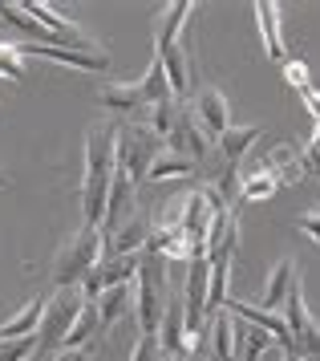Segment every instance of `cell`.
Returning a JSON list of instances; mask_svg holds the SVG:
<instances>
[{
	"instance_id": "cell-9",
	"label": "cell",
	"mask_w": 320,
	"mask_h": 361,
	"mask_svg": "<svg viewBox=\"0 0 320 361\" xmlns=\"http://www.w3.org/2000/svg\"><path fill=\"white\" fill-rule=\"evenodd\" d=\"M187 106H191L195 122H199L211 138H219V134L231 126V102H227V94L219 90V85H203V90H195Z\"/></svg>"
},
{
	"instance_id": "cell-12",
	"label": "cell",
	"mask_w": 320,
	"mask_h": 361,
	"mask_svg": "<svg viewBox=\"0 0 320 361\" xmlns=\"http://www.w3.org/2000/svg\"><path fill=\"white\" fill-rule=\"evenodd\" d=\"M97 309V329L106 333V329H113L122 317H130V309H134V284H118V288H106V293L94 300Z\"/></svg>"
},
{
	"instance_id": "cell-24",
	"label": "cell",
	"mask_w": 320,
	"mask_h": 361,
	"mask_svg": "<svg viewBox=\"0 0 320 361\" xmlns=\"http://www.w3.org/2000/svg\"><path fill=\"white\" fill-rule=\"evenodd\" d=\"M280 69H284V82H288L296 94H304L308 85H312V78H308V66L300 61V57H288V61H284Z\"/></svg>"
},
{
	"instance_id": "cell-7",
	"label": "cell",
	"mask_w": 320,
	"mask_h": 361,
	"mask_svg": "<svg viewBox=\"0 0 320 361\" xmlns=\"http://www.w3.org/2000/svg\"><path fill=\"white\" fill-rule=\"evenodd\" d=\"M154 57H159L162 73H166L171 98L175 102H191V94H195V61H191V53H187V45H183V41L162 45V49H154Z\"/></svg>"
},
{
	"instance_id": "cell-16",
	"label": "cell",
	"mask_w": 320,
	"mask_h": 361,
	"mask_svg": "<svg viewBox=\"0 0 320 361\" xmlns=\"http://www.w3.org/2000/svg\"><path fill=\"white\" fill-rule=\"evenodd\" d=\"M97 98H101V106H110L113 114H138V110H146L138 82H101Z\"/></svg>"
},
{
	"instance_id": "cell-21",
	"label": "cell",
	"mask_w": 320,
	"mask_h": 361,
	"mask_svg": "<svg viewBox=\"0 0 320 361\" xmlns=\"http://www.w3.org/2000/svg\"><path fill=\"white\" fill-rule=\"evenodd\" d=\"M187 102H175V98H166V102H159V106H150L146 110V126L159 134L162 142H166V134L175 130V122H178V110H183Z\"/></svg>"
},
{
	"instance_id": "cell-5",
	"label": "cell",
	"mask_w": 320,
	"mask_h": 361,
	"mask_svg": "<svg viewBox=\"0 0 320 361\" xmlns=\"http://www.w3.org/2000/svg\"><path fill=\"white\" fill-rule=\"evenodd\" d=\"M166 150H171V154H183V159H191L195 166L207 163V154L215 150V138H211L199 122H195L191 106H183V110H178L175 130L166 134Z\"/></svg>"
},
{
	"instance_id": "cell-26",
	"label": "cell",
	"mask_w": 320,
	"mask_h": 361,
	"mask_svg": "<svg viewBox=\"0 0 320 361\" xmlns=\"http://www.w3.org/2000/svg\"><path fill=\"white\" fill-rule=\"evenodd\" d=\"M296 228L304 231L312 244H320V207H312V212H300V215H296Z\"/></svg>"
},
{
	"instance_id": "cell-1",
	"label": "cell",
	"mask_w": 320,
	"mask_h": 361,
	"mask_svg": "<svg viewBox=\"0 0 320 361\" xmlns=\"http://www.w3.org/2000/svg\"><path fill=\"white\" fill-rule=\"evenodd\" d=\"M171 296V272L166 260L154 252H138V280H134V312H138V329L142 333H159L162 309Z\"/></svg>"
},
{
	"instance_id": "cell-29",
	"label": "cell",
	"mask_w": 320,
	"mask_h": 361,
	"mask_svg": "<svg viewBox=\"0 0 320 361\" xmlns=\"http://www.w3.org/2000/svg\"><path fill=\"white\" fill-rule=\"evenodd\" d=\"M90 353H94V349H57L49 361H90Z\"/></svg>"
},
{
	"instance_id": "cell-3",
	"label": "cell",
	"mask_w": 320,
	"mask_h": 361,
	"mask_svg": "<svg viewBox=\"0 0 320 361\" xmlns=\"http://www.w3.org/2000/svg\"><path fill=\"white\" fill-rule=\"evenodd\" d=\"M81 305H85V300H81L78 288H61V293L49 296L45 317H41V325H37V353H32V361H49L61 349L65 337H69V329H73V321H78Z\"/></svg>"
},
{
	"instance_id": "cell-10",
	"label": "cell",
	"mask_w": 320,
	"mask_h": 361,
	"mask_svg": "<svg viewBox=\"0 0 320 361\" xmlns=\"http://www.w3.org/2000/svg\"><path fill=\"white\" fill-rule=\"evenodd\" d=\"M256 25H259V41H264V53L272 66H284L292 53H288V41H284V4L276 0H256Z\"/></svg>"
},
{
	"instance_id": "cell-20",
	"label": "cell",
	"mask_w": 320,
	"mask_h": 361,
	"mask_svg": "<svg viewBox=\"0 0 320 361\" xmlns=\"http://www.w3.org/2000/svg\"><path fill=\"white\" fill-rule=\"evenodd\" d=\"M138 90H142V102H146V110H150V106H159V102H166V98H171V85H166V73H162L159 57H150V66H146V73L138 78Z\"/></svg>"
},
{
	"instance_id": "cell-2",
	"label": "cell",
	"mask_w": 320,
	"mask_h": 361,
	"mask_svg": "<svg viewBox=\"0 0 320 361\" xmlns=\"http://www.w3.org/2000/svg\"><path fill=\"white\" fill-rule=\"evenodd\" d=\"M97 260H101V228H85L81 224V231H73L53 256V288L57 293L61 288H78L81 280L94 272Z\"/></svg>"
},
{
	"instance_id": "cell-33",
	"label": "cell",
	"mask_w": 320,
	"mask_h": 361,
	"mask_svg": "<svg viewBox=\"0 0 320 361\" xmlns=\"http://www.w3.org/2000/svg\"><path fill=\"white\" fill-rule=\"evenodd\" d=\"M284 361H300V357H284Z\"/></svg>"
},
{
	"instance_id": "cell-11",
	"label": "cell",
	"mask_w": 320,
	"mask_h": 361,
	"mask_svg": "<svg viewBox=\"0 0 320 361\" xmlns=\"http://www.w3.org/2000/svg\"><path fill=\"white\" fill-rule=\"evenodd\" d=\"M300 276V264L292 260V256H280V260L272 264V272H268V280H264V296H259L256 305L264 312H280L284 309V296H288L292 280Z\"/></svg>"
},
{
	"instance_id": "cell-17",
	"label": "cell",
	"mask_w": 320,
	"mask_h": 361,
	"mask_svg": "<svg viewBox=\"0 0 320 361\" xmlns=\"http://www.w3.org/2000/svg\"><path fill=\"white\" fill-rule=\"evenodd\" d=\"M195 175H199V166L191 159L162 150L159 159L150 163V171H146V183H178V179H195Z\"/></svg>"
},
{
	"instance_id": "cell-13",
	"label": "cell",
	"mask_w": 320,
	"mask_h": 361,
	"mask_svg": "<svg viewBox=\"0 0 320 361\" xmlns=\"http://www.w3.org/2000/svg\"><path fill=\"white\" fill-rule=\"evenodd\" d=\"M259 134H264L259 126H227V130L215 138V159H223V163L240 166V163H243V154L256 147Z\"/></svg>"
},
{
	"instance_id": "cell-30",
	"label": "cell",
	"mask_w": 320,
	"mask_h": 361,
	"mask_svg": "<svg viewBox=\"0 0 320 361\" xmlns=\"http://www.w3.org/2000/svg\"><path fill=\"white\" fill-rule=\"evenodd\" d=\"M308 147H320V122H316V130H312V142Z\"/></svg>"
},
{
	"instance_id": "cell-28",
	"label": "cell",
	"mask_w": 320,
	"mask_h": 361,
	"mask_svg": "<svg viewBox=\"0 0 320 361\" xmlns=\"http://www.w3.org/2000/svg\"><path fill=\"white\" fill-rule=\"evenodd\" d=\"M300 102L308 106V114H312V118L320 122V90H316V85H308L304 94H300Z\"/></svg>"
},
{
	"instance_id": "cell-8",
	"label": "cell",
	"mask_w": 320,
	"mask_h": 361,
	"mask_svg": "<svg viewBox=\"0 0 320 361\" xmlns=\"http://www.w3.org/2000/svg\"><path fill=\"white\" fill-rule=\"evenodd\" d=\"M146 235H150V215L134 207L113 231H101V256H138L146 247Z\"/></svg>"
},
{
	"instance_id": "cell-18",
	"label": "cell",
	"mask_w": 320,
	"mask_h": 361,
	"mask_svg": "<svg viewBox=\"0 0 320 361\" xmlns=\"http://www.w3.org/2000/svg\"><path fill=\"white\" fill-rule=\"evenodd\" d=\"M97 333H101V329H97V309L94 305H81L78 321H73V329H69V337H65L61 349H94Z\"/></svg>"
},
{
	"instance_id": "cell-25",
	"label": "cell",
	"mask_w": 320,
	"mask_h": 361,
	"mask_svg": "<svg viewBox=\"0 0 320 361\" xmlns=\"http://www.w3.org/2000/svg\"><path fill=\"white\" fill-rule=\"evenodd\" d=\"M130 361H162L159 337H154V333H142V337H138V345H134V353H130Z\"/></svg>"
},
{
	"instance_id": "cell-23",
	"label": "cell",
	"mask_w": 320,
	"mask_h": 361,
	"mask_svg": "<svg viewBox=\"0 0 320 361\" xmlns=\"http://www.w3.org/2000/svg\"><path fill=\"white\" fill-rule=\"evenodd\" d=\"M0 78H8V82H25V61H20V53H16V45L8 41V45H0Z\"/></svg>"
},
{
	"instance_id": "cell-32",
	"label": "cell",
	"mask_w": 320,
	"mask_h": 361,
	"mask_svg": "<svg viewBox=\"0 0 320 361\" xmlns=\"http://www.w3.org/2000/svg\"><path fill=\"white\" fill-rule=\"evenodd\" d=\"M0 45H8V33H4V29H0Z\"/></svg>"
},
{
	"instance_id": "cell-6",
	"label": "cell",
	"mask_w": 320,
	"mask_h": 361,
	"mask_svg": "<svg viewBox=\"0 0 320 361\" xmlns=\"http://www.w3.org/2000/svg\"><path fill=\"white\" fill-rule=\"evenodd\" d=\"M20 57H45V61H57V66H73L85 69V73H106L110 69V53L106 49H65V45H29V41H13Z\"/></svg>"
},
{
	"instance_id": "cell-4",
	"label": "cell",
	"mask_w": 320,
	"mask_h": 361,
	"mask_svg": "<svg viewBox=\"0 0 320 361\" xmlns=\"http://www.w3.org/2000/svg\"><path fill=\"white\" fill-rule=\"evenodd\" d=\"M162 150H166V142H162L146 122H118V171H122L134 187L146 179L150 163L159 159Z\"/></svg>"
},
{
	"instance_id": "cell-31",
	"label": "cell",
	"mask_w": 320,
	"mask_h": 361,
	"mask_svg": "<svg viewBox=\"0 0 320 361\" xmlns=\"http://www.w3.org/2000/svg\"><path fill=\"white\" fill-rule=\"evenodd\" d=\"M0 187H8V175H4V171H0Z\"/></svg>"
},
{
	"instance_id": "cell-15",
	"label": "cell",
	"mask_w": 320,
	"mask_h": 361,
	"mask_svg": "<svg viewBox=\"0 0 320 361\" xmlns=\"http://www.w3.org/2000/svg\"><path fill=\"white\" fill-rule=\"evenodd\" d=\"M259 166H268L276 175V183L280 187H296V183L304 179V166H300V154H296V147H288V142H276L272 150H268V159Z\"/></svg>"
},
{
	"instance_id": "cell-14",
	"label": "cell",
	"mask_w": 320,
	"mask_h": 361,
	"mask_svg": "<svg viewBox=\"0 0 320 361\" xmlns=\"http://www.w3.org/2000/svg\"><path fill=\"white\" fill-rule=\"evenodd\" d=\"M191 8H195L191 0H171L159 17H154V49H162V45H175L178 33H183V25L191 20Z\"/></svg>"
},
{
	"instance_id": "cell-19",
	"label": "cell",
	"mask_w": 320,
	"mask_h": 361,
	"mask_svg": "<svg viewBox=\"0 0 320 361\" xmlns=\"http://www.w3.org/2000/svg\"><path fill=\"white\" fill-rule=\"evenodd\" d=\"M276 191H280V183H276V175L268 171V166H256V171H247V175L240 179V199H247V203L272 199Z\"/></svg>"
},
{
	"instance_id": "cell-27",
	"label": "cell",
	"mask_w": 320,
	"mask_h": 361,
	"mask_svg": "<svg viewBox=\"0 0 320 361\" xmlns=\"http://www.w3.org/2000/svg\"><path fill=\"white\" fill-rule=\"evenodd\" d=\"M300 166H304V175H316V179H320V147H304V150H300Z\"/></svg>"
},
{
	"instance_id": "cell-22",
	"label": "cell",
	"mask_w": 320,
	"mask_h": 361,
	"mask_svg": "<svg viewBox=\"0 0 320 361\" xmlns=\"http://www.w3.org/2000/svg\"><path fill=\"white\" fill-rule=\"evenodd\" d=\"M32 353H37V333L0 341V361H32Z\"/></svg>"
}]
</instances>
